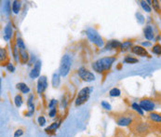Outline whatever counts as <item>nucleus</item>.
Wrapping results in <instances>:
<instances>
[{
    "label": "nucleus",
    "instance_id": "nucleus-1",
    "mask_svg": "<svg viewBox=\"0 0 161 137\" xmlns=\"http://www.w3.org/2000/svg\"><path fill=\"white\" fill-rule=\"evenodd\" d=\"M116 61V56H107V57H103V58H101V59L95 61L94 63H92L91 66H92L93 70L96 71L97 73L106 74L109 72L113 64Z\"/></svg>",
    "mask_w": 161,
    "mask_h": 137
},
{
    "label": "nucleus",
    "instance_id": "nucleus-2",
    "mask_svg": "<svg viewBox=\"0 0 161 137\" xmlns=\"http://www.w3.org/2000/svg\"><path fill=\"white\" fill-rule=\"evenodd\" d=\"M137 113H133L130 111H127L125 113L114 114V119L116 123L121 127H130L132 123L138 120H140L137 116Z\"/></svg>",
    "mask_w": 161,
    "mask_h": 137
},
{
    "label": "nucleus",
    "instance_id": "nucleus-3",
    "mask_svg": "<svg viewBox=\"0 0 161 137\" xmlns=\"http://www.w3.org/2000/svg\"><path fill=\"white\" fill-rule=\"evenodd\" d=\"M130 129L131 130V132L134 135H136L138 136H145L150 132L151 125L149 122H144V121H141L140 120H138L132 123V125L130 127Z\"/></svg>",
    "mask_w": 161,
    "mask_h": 137
},
{
    "label": "nucleus",
    "instance_id": "nucleus-4",
    "mask_svg": "<svg viewBox=\"0 0 161 137\" xmlns=\"http://www.w3.org/2000/svg\"><path fill=\"white\" fill-rule=\"evenodd\" d=\"M86 35L88 38V40L93 43L98 48H102L104 46V40L102 36L93 28H88L86 30Z\"/></svg>",
    "mask_w": 161,
    "mask_h": 137
},
{
    "label": "nucleus",
    "instance_id": "nucleus-5",
    "mask_svg": "<svg viewBox=\"0 0 161 137\" xmlns=\"http://www.w3.org/2000/svg\"><path fill=\"white\" fill-rule=\"evenodd\" d=\"M71 66H72V60H71L70 56L67 55V54H64L62 57L60 67H59V74H60V76L63 77V78L66 77L69 74L70 70H71Z\"/></svg>",
    "mask_w": 161,
    "mask_h": 137
},
{
    "label": "nucleus",
    "instance_id": "nucleus-6",
    "mask_svg": "<svg viewBox=\"0 0 161 137\" xmlns=\"http://www.w3.org/2000/svg\"><path fill=\"white\" fill-rule=\"evenodd\" d=\"M92 91H93V88H91V87H85V88L81 89L80 91L78 92V96H77L75 106H82L83 104H85L88 100Z\"/></svg>",
    "mask_w": 161,
    "mask_h": 137
},
{
    "label": "nucleus",
    "instance_id": "nucleus-7",
    "mask_svg": "<svg viewBox=\"0 0 161 137\" xmlns=\"http://www.w3.org/2000/svg\"><path fill=\"white\" fill-rule=\"evenodd\" d=\"M78 77L85 82H92V81L95 80L94 74L91 71H89L88 69H87L86 67H84V66L78 68Z\"/></svg>",
    "mask_w": 161,
    "mask_h": 137
},
{
    "label": "nucleus",
    "instance_id": "nucleus-8",
    "mask_svg": "<svg viewBox=\"0 0 161 137\" xmlns=\"http://www.w3.org/2000/svg\"><path fill=\"white\" fill-rule=\"evenodd\" d=\"M140 106L142 107V109L145 112L151 113L154 112L155 108H156V103L153 99L151 98H144L140 101L139 103Z\"/></svg>",
    "mask_w": 161,
    "mask_h": 137
},
{
    "label": "nucleus",
    "instance_id": "nucleus-9",
    "mask_svg": "<svg viewBox=\"0 0 161 137\" xmlns=\"http://www.w3.org/2000/svg\"><path fill=\"white\" fill-rule=\"evenodd\" d=\"M148 122L150 125H157V126H161V114L158 112H151L147 116Z\"/></svg>",
    "mask_w": 161,
    "mask_h": 137
},
{
    "label": "nucleus",
    "instance_id": "nucleus-10",
    "mask_svg": "<svg viewBox=\"0 0 161 137\" xmlns=\"http://www.w3.org/2000/svg\"><path fill=\"white\" fill-rule=\"evenodd\" d=\"M48 88V78L46 76H41L38 78L37 81V87H36V91L38 94H42Z\"/></svg>",
    "mask_w": 161,
    "mask_h": 137
},
{
    "label": "nucleus",
    "instance_id": "nucleus-11",
    "mask_svg": "<svg viewBox=\"0 0 161 137\" xmlns=\"http://www.w3.org/2000/svg\"><path fill=\"white\" fill-rule=\"evenodd\" d=\"M131 52L137 56H141V57H150L146 49L144 48L143 46H133V48L131 49Z\"/></svg>",
    "mask_w": 161,
    "mask_h": 137
},
{
    "label": "nucleus",
    "instance_id": "nucleus-12",
    "mask_svg": "<svg viewBox=\"0 0 161 137\" xmlns=\"http://www.w3.org/2000/svg\"><path fill=\"white\" fill-rule=\"evenodd\" d=\"M34 99L35 96L34 94H30L27 100V106H28V111L25 113V117H32L35 113V105H34Z\"/></svg>",
    "mask_w": 161,
    "mask_h": 137
},
{
    "label": "nucleus",
    "instance_id": "nucleus-13",
    "mask_svg": "<svg viewBox=\"0 0 161 137\" xmlns=\"http://www.w3.org/2000/svg\"><path fill=\"white\" fill-rule=\"evenodd\" d=\"M13 36V28H12V24L11 22L7 23V25L4 28V39L8 41L11 39V37Z\"/></svg>",
    "mask_w": 161,
    "mask_h": 137
},
{
    "label": "nucleus",
    "instance_id": "nucleus-14",
    "mask_svg": "<svg viewBox=\"0 0 161 137\" xmlns=\"http://www.w3.org/2000/svg\"><path fill=\"white\" fill-rule=\"evenodd\" d=\"M144 35L147 40H153L155 38V34L153 27L151 25H146L144 29Z\"/></svg>",
    "mask_w": 161,
    "mask_h": 137
},
{
    "label": "nucleus",
    "instance_id": "nucleus-15",
    "mask_svg": "<svg viewBox=\"0 0 161 137\" xmlns=\"http://www.w3.org/2000/svg\"><path fill=\"white\" fill-rule=\"evenodd\" d=\"M121 42L118 41V40H110L106 43L105 45V50H117V49H120L121 47Z\"/></svg>",
    "mask_w": 161,
    "mask_h": 137
},
{
    "label": "nucleus",
    "instance_id": "nucleus-16",
    "mask_svg": "<svg viewBox=\"0 0 161 137\" xmlns=\"http://www.w3.org/2000/svg\"><path fill=\"white\" fill-rule=\"evenodd\" d=\"M0 61H1V64L2 65L6 64V66H7V64H9V62H8V54H7V49H5V48H1L0 49Z\"/></svg>",
    "mask_w": 161,
    "mask_h": 137
},
{
    "label": "nucleus",
    "instance_id": "nucleus-17",
    "mask_svg": "<svg viewBox=\"0 0 161 137\" xmlns=\"http://www.w3.org/2000/svg\"><path fill=\"white\" fill-rule=\"evenodd\" d=\"M29 60H30V55L27 52V50H20V62L22 64H28Z\"/></svg>",
    "mask_w": 161,
    "mask_h": 137
},
{
    "label": "nucleus",
    "instance_id": "nucleus-18",
    "mask_svg": "<svg viewBox=\"0 0 161 137\" xmlns=\"http://www.w3.org/2000/svg\"><path fill=\"white\" fill-rule=\"evenodd\" d=\"M133 48V40L132 39H130V40H126L124 41L122 44H121V47H120V51L121 52H125L130 49Z\"/></svg>",
    "mask_w": 161,
    "mask_h": 137
},
{
    "label": "nucleus",
    "instance_id": "nucleus-19",
    "mask_svg": "<svg viewBox=\"0 0 161 137\" xmlns=\"http://www.w3.org/2000/svg\"><path fill=\"white\" fill-rule=\"evenodd\" d=\"M61 76L59 73H53L52 75V78H51V84L53 86V88H58L61 84Z\"/></svg>",
    "mask_w": 161,
    "mask_h": 137
},
{
    "label": "nucleus",
    "instance_id": "nucleus-20",
    "mask_svg": "<svg viewBox=\"0 0 161 137\" xmlns=\"http://www.w3.org/2000/svg\"><path fill=\"white\" fill-rule=\"evenodd\" d=\"M16 88H17L21 93L26 94V93H29V92H30V88H29L25 83H23V82H19V83H17Z\"/></svg>",
    "mask_w": 161,
    "mask_h": 137
},
{
    "label": "nucleus",
    "instance_id": "nucleus-21",
    "mask_svg": "<svg viewBox=\"0 0 161 137\" xmlns=\"http://www.w3.org/2000/svg\"><path fill=\"white\" fill-rule=\"evenodd\" d=\"M61 122H62V120H60V121H55V122L51 123L49 127H47V128L45 129L46 133L49 134V133H50V132H56V130H57V129L59 128V126L61 125Z\"/></svg>",
    "mask_w": 161,
    "mask_h": 137
},
{
    "label": "nucleus",
    "instance_id": "nucleus-22",
    "mask_svg": "<svg viewBox=\"0 0 161 137\" xmlns=\"http://www.w3.org/2000/svg\"><path fill=\"white\" fill-rule=\"evenodd\" d=\"M11 8H12V11L14 14H19V12L21 11V2L18 1V0L13 1Z\"/></svg>",
    "mask_w": 161,
    "mask_h": 137
},
{
    "label": "nucleus",
    "instance_id": "nucleus-23",
    "mask_svg": "<svg viewBox=\"0 0 161 137\" xmlns=\"http://www.w3.org/2000/svg\"><path fill=\"white\" fill-rule=\"evenodd\" d=\"M12 54H13V58H14L15 63H19V61H20V50L15 43L12 45Z\"/></svg>",
    "mask_w": 161,
    "mask_h": 137
},
{
    "label": "nucleus",
    "instance_id": "nucleus-24",
    "mask_svg": "<svg viewBox=\"0 0 161 137\" xmlns=\"http://www.w3.org/2000/svg\"><path fill=\"white\" fill-rule=\"evenodd\" d=\"M131 108L133 111H135L139 116L144 117V110L142 109V107L140 106V105L138 103H132L131 104Z\"/></svg>",
    "mask_w": 161,
    "mask_h": 137
},
{
    "label": "nucleus",
    "instance_id": "nucleus-25",
    "mask_svg": "<svg viewBox=\"0 0 161 137\" xmlns=\"http://www.w3.org/2000/svg\"><path fill=\"white\" fill-rule=\"evenodd\" d=\"M15 44L17 45V47L19 48V50H26V46L24 44V41L21 37H20L19 35L16 36V41Z\"/></svg>",
    "mask_w": 161,
    "mask_h": 137
},
{
    "label": "nucleus",
    "instance_id": "nucleus-26",
    "mask_svg": "<svg viewBox=\"0 0 161 137\" xmlns=\"http://www.w3.org/2000/svg\"><path fill=\"white\" fill-rule=\"evenodd\" d=\"M29 77H30L31 78H33V79L37 78H40V70L37 69V68H36V67H34V68L30 71Z\"/></svg>",
    "mask_w": 161,
    "mask_h": 137
},
{
    "label": "nucleus",
    "instance_id": "nucleus-27",
    "mask_svg": "<svg viewBox=\"0 0 161 137\" xmlns=\"http://www.w3.org/2000/svg\"><path fill=\"white\" fill-rule=\"evenodd\" d=\"M14 104L16 106V107L20 108L22 104H23V99H22V96L21 94H17L15 97H14Z\"/></svg>",
    "mask_w": 161,
    "mask_h": 137
},
{
    "label": "nucleus",
    "instance_id": "nucleus-28",
    "mask_svg": "<svg viewBox=\"0 0 161 137\" xmlns=\"http://www.w3.org/2000/svg\"><path fill=\"white\" fill-rule=\"evenodd\" d=\"M139 62V60L137 58H134L130 55H127L125 58H124V63L126 64H137Z\"/></svg>",
    "mask_w": 161,
    "mask_h": 137
},
{
    "label": "nucleus",
    "instance_id": "nucleus-29",
    "mask_svg": "<svg viewBox=\"0 0 161 137\" xmlns=\"http://www.w3.org/2000/svg\"><path fill=\"white\" fill-rule=\"evenodd\" d=\"M109 95L111 97H118V96L121 95V91L118 88H113L112 90H110Z\"/></svg>",
    "mask_w": 161,
    "mask_h": 137
},
{
    "label": "nucleus",
    "instance_id": "nucleus-30",
    "mask_svg": "<svg viewBox=\"0 0 161 137\" xmlns=\"http://www.w3.org/2000/svg\"><path fill=\"white\" fill-rule=\"evenodd\" d=\"M152 52L156 55H161V45L159 43H156L152 47Z\"/></svg>",
    "mask_w": 161,
    "mask_h": 137
},
{
    "label": "nucleus",
    "instance_id": "nucleus-31",
    "mask_svg": "<svg viewBox=\"0 0 161 137\" xmlns=\"http://www.w3.org/2000/svg\"><path fill=\"white\" fill-rule=\"evenodd\" d=\"M140 3H141V7H143V9H144V11H146V12H148V13H150V12L152 11L151 6L148 5L146 1H141Z\"/></svg>",
    "mask_w": 161,
    "mask_h": 137
},
{
    "label": "nucleus",
    "instance_id": "nucleus-32",
    "mask_svg": "<svg viewBox=\"0 0 161 137\" xmlns=\"http://www.w3.org/2000/svg\"><path fill=\"white\" fill-rule=\"evenodd\" d=\"M152 5H153V8H154L156 11L161 12V6L159 1H158V0H153V1H152Z\"/></svg>",
    "mask_w": 161,
    "mask_h": 137
},
{
    "label": "nucleus",
    "instance_id": "nucleus-33",
    "mask_svg": "<svg viewBox=\"0 0 161 137\" xmlns=\"http://www.w3.org/2000/svg\"><path fill=\"white\" fill-rule=\"evenodd\" d=\"M37 122H38V125L40 127H44L47 123V120L44 116H39L38 119H37Z\"/></svg>",
    "mask_w": 161,
    "mask_h": 137
},
{
    "label": "nucleus",
    "instance_id": "nucleus-34",
    "mask_svg": "<svg viewBox=\"0 0 161 137\" xmlns=\"http://www.w3.org/2000/svg\"><path fill=\"white\" fill-rule=\"evenodd\" d=\"M101 106H102V107L103 108V109H105V110H108V111H110L111 110V105L108 103V102H106V101H102V103H101Z\"/></svg>",
    "mask_w": 161,
    "mask_h": 137
},
{
    "label": "nucleus",
    "instance_id": "nucleus-35",
    "mask_svg": "<svg viewBox=\"0 0 161 137\" xmlns=\"http://www.w3.org/2000/svg\"><path fill=\"white\" fill-rule=\"evenodd\" d=\"M23 134H24V130L23 129H21V128H19V129H17L15 132H14V135L13 137H21L23 135Z\"/></svg>",
    "mask_w": 161,
    "mask_h": 137
},
{
    "label": "nucleus",
    "instance_id": "nucleus-36",
    "mask_svg": "<svg viewBox=\"0 0 161 137\" xmlns=\"http://www.w3.org/2000/svg\"><path fill=\"white\" fill-rule=\"evenodd\" d=\"M57 105H58V101L56 99H51L49 103V108L52 109L54 107H57Z\"/></svg>",
    "mask_w": 161,
    "mask_h": 137
},
{
    "label": "nucleus",
    "instance_id": "nucleus-37",
    "mask_svg": "<svg viewBox=\"0 0 161 137\" xmlns=\"http://www.w3.org/2000/svg\"><path fill=\"white\" fill-rule=\"evenodd\" d=\"M136 18H137L138 22H140V23H144V15L142 13L137 12L136 13Z\"/></svg>",
    "mask_w": 161,
    "mask_h": 137
},
{
    "label": "nucleus",
    "instance_id": "nucleus-38",
    "mask_svg": "<svg viewBox=\"0 0 161 137\" xmlns=\"http://www.w3.org/2000/svg\"><path fill=\"white\" fill-rule=\"evenodd\" d=\"M57 115V107H54L52 109H50L49 111V116L50 118H55V116Z\"/></svg>",
    "mask_w": 161,
    "mask_h": 137
},
{
    "label": "nucleus",
    "instance_id": "nucleus-39",
    "mask_svg": "<svg viewBox=\"0 0 161 137\" xmlns=\"http://www.w3.org/2000/svg\"><path fill=\"white\" fill-rule=\"evenodd\" d=\"M36 63V56L35 55H30V60L28 62V65H35V64Z\"/></svg>",
    "mask_w": 161,
    "mask_h": 137
},
{
    "label": "nucleus",
    "instance_id": "nucleus-40",
    "mask_svg": "<svg viewBox=\"0 0 161 137\" xmlns=\"http://www.w3.org/2000/svg\"><path fill=\"white\" fill-rule=\"evenodd\" d=\"M7 70L8 72H10V73H13V72L15 71V66L13 65V64H11V63L7 64Z\"/></svg>",
    "mask_w": 161,
    "mask_h": 137
},
{
    "label": "nucleus",
    "instance_id": "nucleus-41",
    "mask_svg": "<svg viewBox=\"0 0 161 137\" xmlns=\"http://www.w3.org/2000/svg\"><path fill=\"white\" fill-rule=\"evenodd\" d=\"M34 67H36V68H37V69H39V70H41V61H39V60H37V61H36V63L35 64V65H34Z\"/></svg>",
    "mask_w": 161,
    "mask_h": 137
},
{
    "label": "nucleus",
    "instance_id": "nucleus-42",
    "mask_svg": "<svg viewBox=\"0 0 161 137\" xmlns=\"http://www.w3.org/2000/svg\"><path fill=\"white\" fill-rule=\"evenodd\" d=\"M5 8H6V10H7V14H8V13H10L11 8H9V3H8V2H7V4L5 5Z\"/></svg>",
    "mask_w": 161,
    "mask_h": 137
},
{
    "label": "nucleus",
    "instance_id": "nucleus-43",
    "mask_svg": "<svg viewBox=\"0 0 161 137\" xmlns=\"http://www.w3.org/2000/svg\"><path fill=\"white\" fill-rule=\"evenodd\" d=\"M66 105H67L66 99H65V98H63V100H62V106H63V107L65 108V107H66Z\"/></svg>",
    "mask_w": 161,
    "mask_h": 137
},
{
    "label": "nucleus",
    "instance_id": "nucleus-44",
    "mask_svg": "<svg viewBox=\"0 0 161 137\" xmlns=\"http://www.w3.org/2000/svg\"><path fill=\"white\" fill-rule=\"evenodd\" d=\"M142 46L144 48V47H149V46H151V43L150 42H143L142 43Z\"/></svg>",
    "mask_w": 161,
    "mask_h": 137
},
{
    "label": "nucleus",
    "instance_id": "nucleus-45",
    "mask_svg": "<svg viewBox=\"0 0 161 137\" xmlns=\"http://www.w3.org/2000/svg\"><path fill=\"white\" fill-rule=\"evenodd\" d=\"M115 137H127V136H126L125 135H123L122 133H118V132H117V133H116V136H115Z\"/></svg>",
    "mask_w": 161,
    "mask_h": 137
},
{
    "label": "nucleus",
    "instance_id": "nucleus-46",
    "mask_svg": "<svg viewBox=\"0 0 161 137\" xmlns=\"http://www.w3.org/2000/svg\"><path fill=\"white\" fill-rule=\"evenodd\" d=\"M146 2H147L148 5H152V1H151V0H147Z\"/></svg>",
    "mask_w": 161,
    "mask_h": 137
},
{
    "label": "nucleus",
    "instance_id": "nucleus-47",
    "mask_svg": "<svg viewBox=\"0 0 161 137\" xmlns=\"http://www.w3.org/2000/svg\"><path fill=\"white\" fill-rule=\"evenodd\" d=\"M160 14H161V12H160Z\"/></svg>",
    "mask_w": 161,
    "mask_h": 137
}]
</instances>
